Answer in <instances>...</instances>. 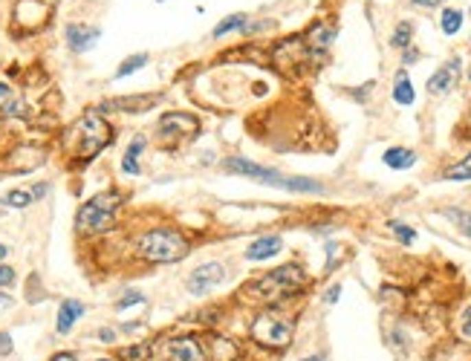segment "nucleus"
I'll use <instances>...</instances> for the list:
<instances>
[{
	"label": "nucleus",
	"instance_id": "1",
	"mask_svg": "<svg viewBox=\"0 0 471 361\" xmlns=\"http://www.w3.org/2000/svg\"><path fill=\"white\" fill-rule=\"evenodd\" d=\"M223 171L226 174H238L246 179H255L260 185H272V188H281V191H292V194H321V183L307 176H286L275 168H266V165H257V162H249L246 156H229L223 162Z\"/></svg>",
	"mask_w": 471,
	"mask_h": 361
},
{
	"label": "nucleus",
	"instance_id": "2",
	"mask_svg": "<svg viewBox=\"0 0 471 361\" xmlns=\"http://www.w3.org/2000/svg\"><path fill=\"white\" fill-rule=\"evenodd\" d=\"M303 283H307L303 269L295 266V263H286V266H278L269 275L252 281L246 286V295H252L255 301H263V303H275V301H284L289 295H295Z\"/></svg>",
	"mask_w": 471,
	"mask_h": 361
},
{
	"label": "nucleus",
	"instance_id": "3",
	"mask_svg": "<svg viewBox=\"0 0 471 361\" xmlns=\"http://www.w3.org/2000/svg\"><path fill=\"white\" fill-rule=\"evenodd\" d=\"M188 252L191 246L176 229H150L136 240V255L148 263H176Z\"/></svg>",
	"mask_w": 471,
	"mask_h": 361
},
{
	"label": "nucleus",
	"instance_id": "4",
	"mask_svg": "<svg viewBox=\"0 0 471 361\" xmlns=\"http://www.w3.org/2000/svg\"><path fill=\"white\" fill-rule=\"evenodd\" d=\"M119 208H122V194L119 191L95 194L93 200H87L84 205L78 208L76 226H78V231H84V234H102L107 229H113Z\"/></svg>",
	"mask_w": 471,
	"mask_h": 361
},
{
	"label": "nucleus",
	"instance_id": "5",
	"mask_svg": "<svg viewBox=\"0 0 471 361\" xmlns=\"http://www.w3.org/2000/svg\"><path fill=\"white\" fill-rule=\"evenodd\" d=\"M78 136V156L81 159H93L95 154H102V150L110 145V139H113V133H110V124L102 119L99 110H87L84 116L78 119L76 130Z\"/></svg>",
	"mask_w": 471,
	"mask_h": 361
},
{
	"label": "nucleus",
	"instance_id": "6",
	"mask_svg": "<svg viewBox=\"0 0 471 361\" xmlns=\"http://www.w3.org/2000/svg\"><path fill=\"white\" fill-rule=\"evenodd\" d=\"M252 338L263 347H272V350H284L292 341V332H295V324L289 321L286 315L281 312H260L255 321H252Z\"/></svg>",
	"mask_w": 471,
	"mask_h": 361
},
{
	"label": "nucleus",
	"instance_id": "7",
	"mask_svg": "<svg viewBox=\"0 0 471 361\" xmlns=\"http://www.w3.org/2000/svg\"><path fill=\"white\" fill-rule=\"evenodd\" d=\"M197 128H200V121H197V116H191V113H162L159 124H157L162 145L183 142V139L197 133Z\"/></svg>",
	"mask_w": 471,
	"mask_h": 361
},
{
	"label": "nucleus",
	"instance_id": "8",
	"mask_svg": "<svg viewBox=\"0 0 471 361\" xmlns=\"http://www.w3.org/2000/svg\"><path fill=\"white\" fill-rule=\"evenodd\" d=\"M226 281V266L223 263H203V266H197L191 275H188V281H185V286H188V292L191 295H209L211 289H217L220 283Z\"/></svg>",
	"mask_w": 471,
	"mask_h": 361
},
{
	"label": "nucleus",
	"instance_id": "9",
	"mask_svg": "<svg viewBox=\"0 0 471 361\" xmlns=\"http://www.w3.org/2000/svg\"><path fill=\"white\" fill-rule=\"evenodd\" d=\"M162 358L165 361H209L200 341L194 338H174L162 347Z\"/></svg>",
	"mask_w": 471,
	"mask_h": 361
},
{
	"label": "nucleus",
	"instance_id": "10",
	"mask_svg": "<svg viewBox=\"0 0 471 361\" xmlns=\"http://www.w3.org/2000/svg\"><path fill=\"white\" fill-rule=\"evenodd\" d=\"M99 26H87V23H70L67 26V44H70L73 52H87L95 47L99 40Z\"/></svg>",
	"mask_w": 471,
	"mask_h": 361
},
{
	"label": "nucleus",
	"instance_id": "11",
	"mask_svg": "<svg viewBox=\"0 0 471 361\" xmlns=\"http://www.w3.org/2000/svg\"><path fill=\"white\" fill-rule=\"evenodd\" d=\"M159 102V95L145 93V95H122V99L104 102V110H119V113H145Z\"/></svg>",
	"mask_w": 471,
	"mask_h": 361
},
{
	"label": "nucleus",
	"instance_id": "12",
	"mask_svg": "<svg viewBox=\"0 0 471 361\" xmlns=\"http://www.w3.org/2000/svg\"><path fill=\"white\" fill-rule=\"evenodd\" d=\"M457 75H460V61H448V64H442L437 73L428 78V93L431 95H446L454 84H457Z\"/></svg>",
	"mask_w": 471,
	"mask_h": 361
},
{
	"label": "nucleus",
	"instance_id": "13",
	"mask_svg": "<svg viewBox=\"0 0 471 361\" xmlns=\"http://www.w3.org/2000/svg\"><path fill=\"white\" fill-rule=\"evenodd\" d=\"M281 248H284V240L278 237V234H266V237L249 243V248H246V260H269V257L278 255Z\"/></svg>",
	"mask_w": 471,
	"mask_h": 361
},
{
	"label": "nucleus",
	"instance_id": "14",
	"mask_svg": "<svg viewBox=\"0 0 471 361\" xmlns=\"http://www.w3.org/2000/svg\"><path fill=\"white\" fill-rule=\"evenodd\" d=\"M84 315V303L81 301H64L61 310H58V321H55V327H58V332H70L76 327V321Z\"/></svg>",
	"mask_w": 471,
	"mask_h": 361
},
{
	"label": "nucleus",
	"instance_id": "15",
	"mask_svg": "<svg viewBox=\"0 0 471 361\" xmlns=\"http://www.w3.org/2000/svg\"><path fill=\"white\" fill-rule=\"evenodd\" d=\"M382 159L387 168H393V171H408L417 165V154H413L411 148H387Z\"/></svg>",
	"mask_w": 471,
	"mask_h": 361
},
{
	"label": "nucleus",
	"instance_id": "16",
	"mask_svg": "<svg viewBox=\"0 0 471 361\" xmlns=\"http://www.w3.org/2000/svg\"><path fill=\"white\" fill-rule=\"evenodd\" d=\"M246 30H249V15H243V12H234V15L223 18V21L214 26L211 35H214V38H223V35H229V32H246Z\"/></svg>",
	"mask_w": 471,
	"mask_h": 361
},
{
	"label": "nucleus",
	"instance_id": "17",
	"mask_svg": "<svg viewBox=\"0 0 471 361\" xmlns=\"http://www.w3.org/2000/svg\"><path fill=\"white\" fill-rule=\"evenodd\" d=\"M413 99H417V93H413L411 78H408L405 69H399L396 73V87H393V102L402 104V107H408V104H413Z\"/></svg>",
	"mask_w": 471,
	"mask_h": 361
},
{
	"label": "nucleus",
	"instance_id": "18",
	"mask_svg": "<svg viewBox=\"0 0 471 361\" xmlns=\"http://www.w3.org/2000/svg\"><path fill=\"white\" fill-rule=\"evenodd\" d=\"M439 26L446 35H457L463 26V12L460 9H442V18H439Z\"/></svg>",
	"mask_w": 471,
	"mask_h": 361
},
{
	"label": "nucleus",
	"instance_id": "19",
	"mask_svg": "<svg viewBox=\"0 0 471 361\" xmlns=\"http://www.w3.org/2000/svg\"><path fill=\"white\" fill-rule=\"evenodd\" d=\"M446 179L448 183H466V179H471V154L463 156L457 165H451V168L446 171Z\"/></svg>",
	"mask_w": 471,
	"mask_h": 361
},
{
	"label": "nucleus",
	"instance_id": "20",
	"mask_svg": "<svg viewBox=\"0 0 471 361\" xmlns=\"http://www.w3.org/2000/svg\"><path fill=\"white\" fill-rule=\"evenodd\" d=\"M145 64H148V52H136V55H130V58L122 61V67L116 69V78L130 75V73H136V69H142Z\"/></svg>",
	"mask_w": 471,
	"mask_h": 361
},
{
	"label": "nucleus",
	"instance_id": "21",
	"mask_svg": "<svg viewBox=\"0 0 471 361\" xmlns=\"http://www.w3.org/2000/svg\"><path fill=\"white\" fill-rule=\"evenodd\" d=\"M411 35H413V26L408 21H402L396 30H393V35H391V44L399 47V49H408L411 47Z\"/></svg>",
	"mask_w": 471,
	"mask_h": 361
},
{
	"label": "nucleus",
	"instance_id": "22",
	"mask_svg": "<svg viewBox=\"0 0 471 361\" xmlns=\"http://www.w3.org/2000/svg\"><path fill=\"white\" fill-rule=\"evenodd\" d=\"M35 202V197H32V191H9L6 197H3V205H9V208H26V205H32Z\"/></svg>",
	"mask_w": 471,
	"mask_h": 361
},
{
	"label": "nucleus",
	"instance_id": "23",
	"mask_svg": "<svg viewBox=\"0 0 471 361\" xmlns=\"http://www.w3.org/2000/svg\"><path fill=\"white\" fill-rule=\"evenodd\" d=\"M387 226H391V231H393L396 237H399V243H402V246H411L413 240H417V231H413V229H408L405 223H399V220H391V223H387Z\"/></svg>",
	"mask_w": 471,
	"mask_h": 361
},
{
	"label": "nucleus",
	"instance_id": "24",
	"mask_svg": "<svg viewBox=\"0 0 471 361\" xmlns=\"http://www.w3.org/2000/svg\"><path fill=\"white\" fill-rule=\"evenodd\" d=\"M310 44L315 47V49H324V47H330V40H332V30H327V26H312V32H310Z\"/></svg>",
	"mask_w": 471,
	"mask_h": 361
},
{
	"label": "nucleus",
	"instance_id": "25",
	"mask_svg": "<svg viewBox=\"0 0 471 361\" xmlns=\"http://www.w3.org/2000/svg\"><path fill=\"white\" fill-rule=\"evenodd\" d=\"M442 214H446L448 220H454V223L460 226V229L468 234V237H471V214H468V211H460V208H446Z\"/></svg>",
	"mask_w": 471,
	"mask_h": 361
},
{
	"label": "nucleus",
	"instance_id": "26",
	"mask_svg": "<svg viewBox=\"0 0 471 361\" xmlns=\"http://www.w3.org/2000/svg\"><path fill=\"white\" fill-rule=\"evenodd\" d=\"M341 257H344L341 246H338V243H330V246H327V266H324V269H327V272H332V269H336V263H338Z\"/></svg>",
	"mask_w": 471,
	"mask_h": 361
},
{
	"label": "nucleus",
	"instance_id": "27",
	"mask_svg": "<svg viewBox=\"0 0 471 361\" xmlns=\"http://www.w3.org/2000/svg\"><path fill=\"white\" fill-rule=\"evenodd\" d=\"M136 303H145V295L142 292H128L124 298L116 301V310L122 312V310H128V307H136Z\"/></svg>",
	"mask_w": 471,
	"mask_h": 361
},
{
	"label": "nucleus",
	"instance_id": "28",
	"mask_svg": "<svg viewBox=\"0 0 471 361\" xmlns=\"http://www.w3.org/2000/svg\"><path fill=\"white\" fill-rule=\"evenodd\" d=\"M145 136H136L133 139V142L128 145V150H124V156H130V159H139V154H142V150H145Z\"/></svg>",
	"mask_w": 471,
	"mask_h": 361
},
{
	"label": "nucleus",
	"instance_id": "29",
	"mask_svg": "<svg viewBox=\"0 0 471 361\" xmlns=\"http://www.w3.org/2000/svg\"><path fill=\"white\" fill-rule=\"evenodd\" d=\"M148 353H150V347H145V344H142V347H133V350H124L122 356L128 358V361H142Z\"/></svg>",
	"mask_w": 471,
	"mask_h": 361
},
{
	"label": "nucleus",
	"instance_id": "30",
	"mask_svg": "<svg viewBox=\"0 0 471 361\" xmlns=\"http://www.w3.org/2000/svg\"><path fill=\"white\" fill-rule=\"evenodd\" d=\"M12 283H15V269L0 266V286H12Z\"/></svg>",
	"mask_w": 471,
	"mask_h": 361
},
{
	"label": "nucleus",
	"instance_id": "31",
	"mask_svg": "<svg viewBox=\"0 0 471 361\" xmlns=\"http://www.w3.org/2000/svg\"><path fill=\"white\" fill-rule=\"evenodd\" d=\"M15 350V344H12V336L9 332H0V356H9Z\"/></svg>",
	"mask_w": 471,
	"mask_h": 361
},
{
	"label": "nucleus",
	"instance_id": "32",
	"mask_svg": "<svg viewBox=\"0 0 471 361\" xmlns=\"http://www.w3.org/2000/svg\"><path fill=\"white\" fill-rule=\"evenodd\" d=\"M338 298H341V286H338V283H336V286H330V289H327V295H324V301H327V303H336Z\"/></svg>",
	"mask_w": 471,
	"mask_h": 361
},
{
	"label": "nucleus",
	"instance_id": "33",
	"mask_svg": "<svg viewBox=\"0 0 471 361\" xmlns=\"http://www.w3.org/2000/svg\"><path fill=\"white\" fill-rule=\"evenodd\" d=\"M12 307H15V301H12L9 295H3V292H0V315H3L6 310H12Z\"/></svg>",
	"mask_w": 471,
	"mask_h": 361
},
{
	"label": "nucleus",
	"instance_id": "34",
	"mask_svg": "<svg viewBox=\"0 0 471 361\" xmlns=\"http://www.w3.org/2000/svg\"><path fill=\"white\" fill-rule=\"evenodd\" d=\"M413 6H425V9H434V6H439L442 0H411Z\"/></svg>",
	"mask_w": 471,
	"mask_h": 361
},
{
	"label": "nucleus",
	"instance_id": "35",
	"mask_svg": "<svg viewBox=\"0 0 471 361\" xmlns=\"http://www.w3.org/2000/svg\"><path fill=\"white\" fill-rule=\"evenodd\" d=\"M12 99V93H9V87L6 84H0V104H3V113H6V102Z\"/></svg>",
	"mask_w": 471,
	"mask_h": 361
},
{
	"label": "nucleus",
	"instance_id": "36",
	"mask_svg": "<svg viewBox=\"0 0 471 361\" xmlns=\"http://www.w3.org/2000/svg\"><path fill=\"white\" fill-rule=\"evenodd\" d=\"M99 338H102L104 344H110V341L116 338V332H113V329H99Z\"/></svg>",
	"mask_w": 471,
	"mask_h": 361
},
{
	"label": "nucleus",
	"instance_id": "37",
	"mask_svg": "<svg viewBox=\"0 0 471 361\" xmlns=\"http://www.w3.org/2000/svg\"><path fill=\"white\" fill-rule=\"evenodd\" d=\"M463 336H468L471 338V310L466 312V318H463Z\"/></svg>",
	"mask_w": 471,
	"mask_h": 361
},
{
	"label": "nucleus",
	"instance_id": "38",
	"mask_svg": "<svg viewBox=\"0 0 471 361\" xmlns=\"http://www.w3.org/2000/svg\"><path fill=\"white\" fill-rule=\"evenodd\" d=\"M47 191H49V185H35V188H32V197L41 200V197H47Z\"/></svg>",
	"mask_w": 471,
	"mask_h": 361
},
{
	"label": "nucleus",
	"instance_id": "39",
	"mask_svg": "<svg viewBox=\"0 0 471 361\" xmlns=\"http://www.w3.org/2000/svg\"><path fill=\"white\" fill-rule=\"evenodd\" d=\"M49 361H76V356L73 353H58V356H52Z\"/></svg>",
	"mask_w": 471,
	"mask_h": 361
},
{
	"label": "nucleus",
	"instance_id": "40",
	"mask_svg": "<svg viewBox=\"0 0 471 361\" xmlns=\"http://www.w3.org/2000/svg\"><path fill=\"white\" fill-rule=\"evenodd\" d=\"M420 55H417V49H405V64H411V61H417Z\"/></svg>",
	"mask_w": 471,
	"mask_h": 361
},
{
	"label": "nucleus",
	"instance_id": "41",
	"mask_svg": "<svg viewBox=\"0 0 471 361\" xmlns=\"http://www.w3.org/2000/svg\"><path fill=\"white\" fill-rule=\"evenodd\" d=\"M6 255H9V248H6V246H0V260H3Z\"/></svg>",
	"mask_w": 471,
	"mask_h": 361
},
{
	"label": "nucleus",
	"instance_id": "42",
	"mask_svg": "<svg viewBox=\"0 0 471 361\" xmlns=\"http://www.w3.org/2000/svg\"><path fill=\"white\" fill-rule=\"evenodd\" d=\"M301 361H321V358H315V356H310V358H301Z\"/></svg>",
	"mask_w": 471,
	"mask_h": 361
},
{
	"label": "nucleus",
	"instance_id": "43",
	"mask_svg": "<svg viewBox=\"0 0 471 361\" xmlns=\"http://www.w3.org/2000/svg\"><path fill=\"white\" fill-rule=\"evenodd\" d=\"M99 361H113V358H99Z\"/></svg>",
	"mask_w": 471,
	"mask_h": 361
},
{
	"label": "nucleus",
	"instance_id": "44",
	"mask_svg": "<svg viewBox=\"0 0 471 361\" xmlns=\"http://www.w3.org/2000/svg\"><path fill=\"white\" fill-rule=\"evenodd\" d=\"M157 3H162V0H157Z\"/></svg>",
	"mask_w": 471,
	"mask_h": 361
},
{
	"label": "nucleus",
	"instance_id": "45",
	"mask_svg": "<svg viewBox=\"0 0 471 361\" xmlns=\"http://www.w3.org/2000/svg\"><path fill=\"white\" fill-rule=\"evenodd\" d=\"M468 78H471V75H468Z\"/></svg>",
	"mask_w": 471,
	"mask_h": 361
}]
</instances>
